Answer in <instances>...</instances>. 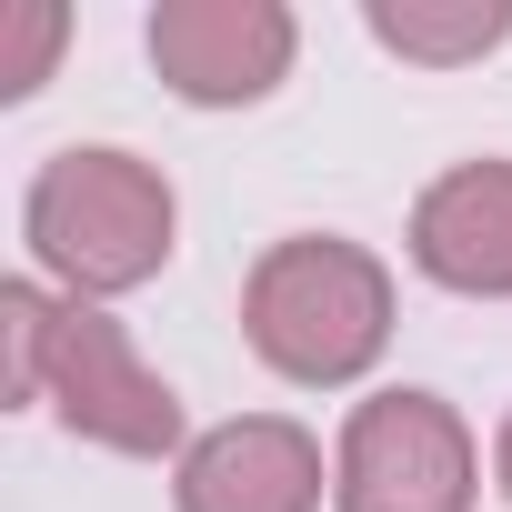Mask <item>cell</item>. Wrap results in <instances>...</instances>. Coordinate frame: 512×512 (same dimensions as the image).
I'll list each match as a JSON object with an SVG mask.
<instances>
[{"mask_svg":"<svg viewBox=\"0 0 512 512\" xmlns=\"http://www.w3.org/2000/svg\"><path fill=\"white\" fill-rule=\"evenodd\" d=\"M141 41H151V71L191 111H241V101L282 91V71L302 51V21L282 0H161Z\"/></svg>","mask_w":512,"mask_h":512,"instance_id":"5b68a950","label":"cell"},{"mask_svg":"<svg viewBox=\"0 0 512 512\" xmlns=\"http://www.w3.org/2000/svg\"><path fill=\"white\" fill-rule=\"evenodd\" d=\"M171 181L141 161V151H111V141H71L31 171V201H21V241L31 262L71 292V302H111V292H141L161 262H171Z\"/></svg>","mask_w":512,"mask_h":512,"instance_id":"7a4b0ae2","label":"cell"},{"mask_svg":"<svg viewBox=\"0 0 512 512\" xmlns=\"http://www.w3.org/2000/svg\"><path fill=\"white\" fill-rule=\"evenodd\" d=\"M492 482H502V502H512V412H502V442H492Z\"/></svg>","mask_w":512,"mask_h":512,"instance_id":"30bf717a","label":"cell"},{"mask_svg":"<svg viewBox=\"0 0 512 512\" xmlns=\"http://www.w3.org/2000/svg\"><path fill=\"white\" fill-rule=\"evenodd\" d=\"M322 442L282 412H241L181 452L171 502L181 512H322Z\"/></svg>","mask_w":512,"mask_h":512,"instance_id":"8992f818","label":"cell"},{"mask_svg":"<svg viewBox=\"0 0 512 512\" xmlns=\"http://www.w3.org/2000/svg\"><path fill=\"white\" fill-rule=\"evenodd\" d=\"M241 332L282 382H362L392 342V272L342 231H292L272 241L241 282Z\"/></svg>","mask_w":512,"mask_h":512,"instance_id":"3957f363","label":"cell"},{"mask_svg":"<svg viewBox=\"0 0 512 512\" xmlns=\"http://www.w3.org/2000/svg\"><path fill=\"white\" fill-rule=\"evenodd\" d=\"M0 402H51L81 442L161 462L191 452L181 442V392L131 352V332L51 282H11L0 292Z\"/></svg>","mask_w":512,"mask_h":512,"instance_id":"6da1fadb","label":"cell"},{"mask_svg":"<svg viewBox=\"0 0 512 512\" xmlns=\"http://www.w3.org/2000/svg\"><path fill=\"white\" fill-rule=\"evenodd\" d=\"M412 272L462 302H512V161H452L412 201Z\"/></svg>","mask_w":512,"mask_h":512,"instance_id":"52a82bcc","label":"cell"},{"mask_svg":"<svg viewBox=\"0 0 512 512\" xmlns=\"http://www.w3.org/2000/svg\"><path fill=\"white\" fill-rule=\"evenodd\" d=\"M472 432L442 392H372L332 452V512H472Z\"/></svg>","mask_w":512,"mask_h":512,"instance_id":"277c9868","label":"cell"},{"mask_svg":"<svg viewBox=\"0 0 512 512\" xmlns=\"http://www.w3.org/2000/svg\"><path fill=\"white\" fill-rule=\"evenodd\" d=\"M61 41H71V11H61V0H11V11H0V101H31V91L51 81Z\"/></svg>","mask_w":512,"mask_h":512,"instance_id":"9c48e42d","label":"cell"},{"mask_svg":"<svg viewBox=\"0 0 512 512\" xmlns=\"http://www.w3.org/2000/svg\"><path fill=\"white\" fill-rule=\"evenodd\" d=\"M362 31L392 61L462 71V61H482V51L512 41V0H362Z\"/></svg>","mask_w":512,"mask_h":512,"instance_id":"ba28073f","label":"cell"}]
</instances>
